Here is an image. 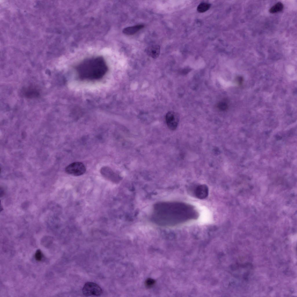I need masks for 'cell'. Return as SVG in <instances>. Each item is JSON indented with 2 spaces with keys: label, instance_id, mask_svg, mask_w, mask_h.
<instances>
[{
  "label": "cell",
  "instance_id": "obj_1",
  "mask_svg": "<svg viewBox=\"0 0 297 297\" xmlns=\"http://www.w3.org/2000/svg\"><path fill=\"white\" fill-rule=\"evenodd\" d=\"M184 205L175 202H160L155 204L151 219L157 225L169 226L177 224L184 219Z\"/></svg>",
  "mask_w": 297,
  "mask_h": 297
},
{
  "label": "cell",
  "instance_id": "obj_2",
  "mask_svg": "<svg viewBox=\"0 0 297 297\" xmlns=\"http://www.w3.org/2000/svg\"><path fill=\"white\" fill-rule=\"evenodd\" d=\"M107 66L104 59L99 56L83 61L76 67L78 77L81 79L96 80L102 78L108 71Z\"/></svg>",
  "mask_w": 297,
  "mask_h": 297
},
{
  "label": "cell",
  "instance_id": "obj_3",
  "mask_svg": "<svg viewBox=\"0 0 297 297\" xmlns=\"http://www.w3.org/2000/svg\"><path fill=\"white\" fill-rule=\"evenodd\" d=\"M82 292L85 296H99L102 294V290L97 284L92 282H87L83 286Z\"/></svg>",
  "mask_w": 297,
  "mask_h": 297
},
{
  "label": "cell",
  "instance_id": "obj_4",
  "mask_svg": "<svg viewBox=\"0 0 297 297\" xmlns=\"http://www.w3.org/2000/svg\"><path fill=\"white\" fill-rule=\"evenodd\" d=\"M86 170L84 164L79 162L71 163L65 168V171L67 173L75 176L83 175L86 172Z\"/></svg>",
  "mask_w": 297,
  "mask_h": 297
},
{
  "label": "cell",
  "instance_id": "obj_5",
  "mask_svg": "<svg viewBox=\"0 0 297 297\" xmlns=\"http://www.w3.org/2000/svg\"><path fill=\"white\" fill-rule=\"evenodd\" d=\"M166 121L169 128L171 130H174L178 126L179 117L176 113L169 111L166 115Z\"/></svg>",
  "mask_w": 297,
  "mask_h": 297
},
{
  "label": "cell",
  "instance_id": "obj_6",
  "mask_svg": "<svg viewBox=\"0 0 297 297\" xmlns=\"http://www.w3.org/2000/svg\"><path fill=\"white\" fill-rule=\"evenodd\" d=\"M101 173L102 175L106 179L110 181L117 182L118 181V176L110 168L104 167L101 169Z\"/></svg>",
  "mask_w": 297,
  "mask_h": 297
},
{
  "label": "cell",
  "instance_id": "obj_7",
  "mask_svg": "<svg viewBox=\"0 0 297 297\" xmlns=\"http://www.w3.org/2000/svg\"><path fill=\"white\" fill-rule=\"evenodd\" d=\"M145 52L149 56L153 58H156L160 55V46L158 45L150 46L146 49Z\"/></svg>",
  "mask_w": 297,
  "mask_h": 297
},
{
  "label": "cell",
  "instance_id": "obj_8",
  "mask_svg": "<svg viewBox=\"0 0 297 297\" xmlns=\"http://www.w3.org/2000/svg\"><path fill=\"white\" fill-rule=\"evenodd\" d=\"M208 194V188L205 185L202 184L198 186L195 191V195L199 199L205 198L207 196Z\"/></svg>",
  "mask_w": 297,
  "mask_h": 297
},
{
  "label": "cell",
  "instance_id": "obj_9",
  "mask_svg": "<svg viewBox=\"0 0 297 297\" xmlns=\"http://www.w3.org/2000/svg\"><path fill=\"white\" fill-rule=\"evenodd\" d=\"M144 27V25H138L127 27L123 29V32L125 34L127 35H133L143 28Z\"/></svg>",
  "mask_w": 297,
  "mask_h": 297
},
{
  "label": "cell",
  "instance_id": "obj_10",
  "mask_svg": "<svg viewBox=\"0 0 297 297\" xmlns=\"http://www.w3.org/2000/svg\"><path fill=\"white\" fill-rule=\"evenodd\" d=\"M23 93L25 96L28 98H33L38 96L39 93L36 88L30 87L25 89Z\"/></svg>",
  "mask_w": 297,
  "mask_h": 297
},
{
  "label": "cell",
  "instance_id": "obj_11",
  "mask_svg": "<svg viewBox=\"0 0 297 297\" xmlns=\"http://www.w3.org/2000/svg\"><path fill=\"white\" fill-rule=\"evenodd\" d=\"M283 5L280 2H278L272 6L269 10V12L274 13L281 11L283 9Z\"/></svg>",
  "mask_w": 297,
  "mask_h": 297
},
{
  "label": "cell",
  "instance_id": "obj_12",
  "mask_svg": "<svg viewBox=\"0 0 297 297\" xmlns=\"http://www.w3.org/2000/svg\"><path fill=\"white\" fill-rule=\"evenodd\" d=\"M210 4L206 3H200L197 7V10L200 12H204L210 8Z\"/></svg>",
  "mask_w": 297,
  "mask_h": 297
},
{
  "label": "cell",
  "instance_id": "obj_13",
  "mask_svg": "<svg viewBox=\"0 0 297 297\" xmlns=\"http://www.w3.org/2000/svg\"><path fill=\"white\" fill-rule=\"evenodd\" d=\"M35 258L36 260L40 261L42 257V254L41 251L40 250H38L36 251L35 255Z\"/></svg>",
  "mask_w": 297,
  "mask_h": 297
},
{
  "label": "cell",
  "instance_id": "obj_14",
  "mask_svg": "<svg viewBox=\"0 0 297 297\" xmlns=\"http://www.w3.org/2000/svg\"><path fill=\"white\" fill-rule=\"evenodd\" d=\"M218 107L221 110H224L227 108V104L224 102H220L218 105Z\"/></svg>",
  "mask_w": 297,
  "mask_h": 297
}]
</instances>
